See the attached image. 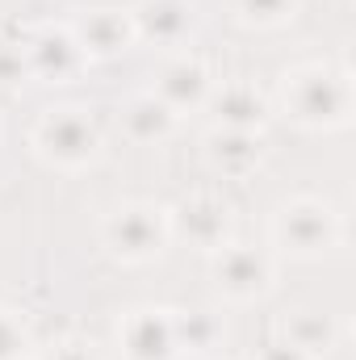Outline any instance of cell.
<instances>
[{
	"instance_id": "obj_1",
	"label": "cell",
	"mask_w": 356,
	"mask_h": 360,
	"mask_svg": "<svg viewBox=\"0 0 356 360\" xmlns=\"http://www.w3.org/2000/svg\"><path fill=\"white\" fill-rule=\"evenodd\" d=\"M281 109L302 130H314V134L344 130L356 109L352 76L331 63H302L281 76Z\"/></svg>"
},
{
	"instance_id": "obj_2",
	"label": "cell",
	"mask_w": 356,
	"mask_h": 360,
	"mask_svg": "<svg viewBox=\"0 0 356 360\" xmlns=\"http://www.w3.org/2000/svg\"><path fill=\"white\" fill-rule=\"evenodd\" d=\"M168 239H172L168 210L155 201H122L101 222V248L117 264H151L164 256Z\"/></svg>"
},
{
	"instance_id": "obj_3",
	"label": "cell",
	"mask_w": 356,
	"mask_h": 360,
	"mask_svg": "<svg viewBox=\"0 0 356 360\" xmlns=\"http://www.w3.org/2000/svg\"><path fill=\"white\" fill-rule=\"evenodd\" d=\"M272 243L289 260H323L340 248V214L323 197H289L272 214Z\"/></svg>"
},
{
	"instance_id": "obj_4",
	"label": "cell",
	"mask_w": 356,
	"mask_h": 360,
	"mask_svg": "<svg viewBox=\"0 0 356 360\" xmlns=\"http://www.w3.org/2000/svg\"><path fill=\"white\" fill-rule=\"evenodd\" d=\"M30 143H34L38 160L51 164V168H59V172H84L101 155V130L89 117V109H80V105L46 109L38 117Z\"/></svg>"
},
{
	"instance_id": "obj_5",
	"label": "cell",
	"mask_w": 356,
	"mask_h": 360,
	"mask_svg": "<svg viewBox=\"0 0 356 360\" xmlns=\"http://www.w3.org/2000/svg\"><path fill=\"white\" fill-rule=\"evenodd\" d=\"M210 276L218 285V293L235 306H248V302H260L272 281H276V260L265 248H252V243H222L218 252H210Z\"/></svg>"
},
{
	"instance_id": "obj_6",
	"label": "cell",
	"mask_w": 356,
	"mask_h": 360,
	"mask_svg": "<svg viewBox=\"0 0 356 360\" xmlns=\"http://www.w3.org/2000/svg\"><path fill=\"white\" fill-rule=\"evenodd\" d=\"M117 348L126 360H177V327L172 310L160 306H134L117 323Z\"/></svg>"
},
{
	"instance_id": "obj_7",
	"label": "cell",
	"mask_w": 356,
	"mask_h": 360,
	"mask_svg": "<svg viewBox=\"0 0 356 360\" xmlns=\"http://www.w3.org/2000/svg\"><path fill=\"white\" fill-rule=\"evenodd\" d=\"M25 63H30V80H46V84H68L72 76H80V68L89 63L72 25H42L30 34L25 42Z\"/></svg>"
},
{
	"instance_id": "obj_8",
	"label": "cell",
	"mask_w": 356,
	"mask_h": 360,
	"mask_svg": "<svg viewBox=\"0 0 356 360\" xmlns=\"http://www.w3.org/2000/svg\"><path fill=\"white\" fill-rule=\"evenodd\" d=\"M168 226L184 243L201 252H218L222 243H231V205L214 193H193L177 210H168Z\"/></svg>"
},
{
	"instance_id": "obj_9",
	"label": "cell",
	"mask_w": 356,
	"mask_h": 360,
	"mask_svg": "<svg viewBox=\"0 0 356 360\" xmlns=\"http://www.w3.org/2000/svg\"><path fill=\"white\" fill-rule=\"evenodd\" d=\"M72 34L84 51V59H117L126 55L139 38H134V21L122 8H89L72 21Z\"/></svg>"
},
{
	"instance_id": "obj_10",
	"label": "cell",
	"mask_w": 356,
	"mask_h": 360,
	"mask_svg": "<svg viewBox=\"0 0 356 360\" xmlns=\"http://www.w3.org/2000/svg\"><path fill=\"white\" fill-rule=\"evenodd\" d=\"M155 96L172 109V113H193V109H201L205 101H210V92H214V76H210V68L201 63V59H193V55H177V59H168L164 68H160V76H155Z\"/></svg>"
},
{
	"instance_id": "obj_11",
	"label": "cell",
	"mask_w": 356,
	"mask_h": 360,
	"mask_svg": "<svg viewBox=\"0 0 356 360\" xmlns=\"http://www.w3.org/2000/svg\"><path fill=\"white\" fill-rule=\"evenodd\" d=\"M134 38L155 46H180L193 34V4L189 0H139L130 8Z\"/></svg>"
},
{
	"instance_id": "obj_12",
	"label": "cell",
	"mask_w": 356,
	"mask_h": 360,
	"mask_svg": "<svg viewBox=\"0 0 356 360\" xmlns=\"http://www.w3.org/2000/svg\"><path fill=\"white\" fill-rule=\"evenodd\" d=\"M268 147L265 134H252V130H227V126H214L205 134V160L214 172L222 176H248L265 164Z\"/></svg>"
},
{
	"instance_id": "obj_13",
	"label": "cell",
	"mask_w": 356,
	"mask_h": 360,
	"mask_svg": "<svg viewBox=\"0 0 356 360\" xmlns=\"http://www.w3.org/2000/svg\"><path fill=\"white\" fill-rule=\"evenodd\" d=\"M205 105L218 113V126H227V130L265 134L268 117H272V105H268V96L256 84H222V89L210 92Z\"/></svg>"
},
{
	"instance_id": "obj_14",
	"label": "cell",
	"mask_w": 356,
	"mask_h": 360,
	"mask_svg": "<svg viewBox=\"0 0 356 360\" xmlns=\"http://www.w3.org/2000/svg\"><path fill=\"white\" fill-rule=\"evenodd\" d=\"M122 130L134 143H164L177 130V113L155 96V92H139L122 105Z\"/></svg>"
},
{
	"instance_id": "obj_15",
	"label": "cell",
	"mask_w": 356,
	"mask_h": 360,
	"mask_svg": "<svg viewBox=\"0 0 356 360\" xmlns=\"http://www.w3.org/2000/svg\"><path fill=\"white\" fill-rule=\"evenodd\" d=\"M285 340L310 360H323L340 348V323L323 310H298L285 319Z\"/></svg>"
},
{
	"instance_id": "obj_16",
	"label": "cell",
	"mask_w": 356,
	"mask_h": 360,
	"mask_svg": "<svg viewBox=\"0 0 356 360\" xmlns=\"http://www.w3.org/2000/svg\"><path fill=\"white\" fill-rule=\"evenodd\" d=\"M177 327V348L180 352H210L222 340V323L210 310H189V314H172Z\"/></svg>"
},
{
	"instance_id": "obj_17",
	"label": "cell",
	"mask_w": 356,
	"mask_h": 360,
	"mask_svg": "<svg viewBox=\"0 0 356 360\" xmlns=\"http://www.w3.org/2000/svg\"><path fill=\"white\" fill-rule=\"evenodd\" d=\"M235 17L243 25H256V30H276L285 21H293L298 13V0H231Z\"/></svg>"
},
{
	"instance_id": "obj_18",
	"label": "cell",
	"mask_w": 356,
	"mask_h": 360,
	"mask_svg": "<svg viewBox=\"0 0 356 360\" xmlns=\"http://www.w3.org/2000/svg\"><path fill=\"white\" fill-rule=\"evenodd\" d=\"M30 352V327L17 310L0 306V360H25Z\"/></svg>"
},
{
	"instance_id": "obj_19",
	"label": "cell",
	"mask_w": 356,
	"mask_h": 360,
	"mask_svg": "<svg viewBox=\"0 0 356 360\" xmlns=\"http://www.w3.org/2000/svg\"><path fill=\"white\" fill-rule=\"evenodd\" d=\"M25 80H30L25 46L21 42H0V89H17Z\"/></svg>"
},
{
	"instance_id": "obj_20",
	"label": "cell",
	"mask_w": 356,
	"mask_h": 360,
	"mask_svg": "<svg viewBox=\"0 0 356 360\" xmlns=\"http://www.w3.org/2000/svg\"><path fill=\"white\" fill-rule=\"evenodd\" d=\"M38 360H96V352H92V344H84V340H59V344H51Z\"/></svg>"
},
{
	"instance_id": "obj_21",
	"label": "cell",
	"mask_w": 356,
	"mask_h": 360,
	"mask_svg": "<svg viewBox=\"0 0 356 360\" xmlns=\"http://www.w3.org/2000/svg\"><path fill=\"white\" fill-rule=\"evenodd\" d=\"M256 360H310V356H306V352H298V348H293V344L281 335V340H268Z\"/></svg>"
}]
</instances>
